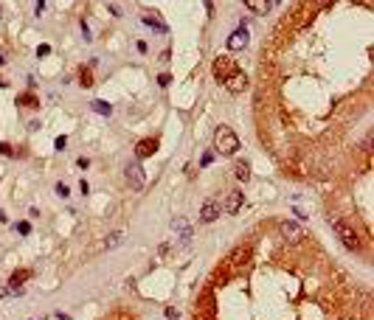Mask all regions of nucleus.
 I'll list each match as a JSON object with an SVG mask.
<instances>
[{
	"mask_svg": "<svg viewBox=\"0 0 374 320\" xmlns=\"http://www.w3.org/2000/svg\"><path fill=\"white\" fill-rule=\"evenodd\" d=\"M214 149L220 152V155H237V149H239L237 132H234L231 126L220 124V126L214 129Z\"/></svg>",
	"mask_w": 374,
	"mask_h": 320,
	"instance_id": "obj_1",
	"label": "nucleus"
},
{
	"mask_svg": "<svg viewBox=\"0 0 374 320\" xmlns=\"http://www.w3.org/2000/svg\"><path fill=\"white\" fill-rule=\"evenodd\" d=\"M220 208H222L225 214H239V211L245 208V194H242V191H231V194L225 197V202H222Z\"/></svg>",
	"mask_w": 374,
	"mask_h": 320,
	"instance_id": "obj_9",
	"label": "nucleus"
},
{
	"mask_svg": "<svg viewBox=\"0 0 374 320\" xmlns=\"http://www.w3.org/2000/svg\"><path fill=\"white\" fill-rule=\"evenodd\" d=\"M54 146H57V149H65V146H68V138H65V135H59L57 140H54Z\"/></svg>",
	"mask_w": 374,
	"mask_h": 320,
	"instance_id": "obj_26",
	"label": "nucleus"
},
{
	"mask_svg": "<svg viewBox=\"0 0 374 320\" xmlns=\"http://www.w3.org/2000/svg\"><path fill=\"white\" fill-rule=\"evenodd\" d=\"M203 3H205V14L211 17V14H214V3H211V0H203Z\"/></svg>",
	"mask_w": 374,
	"mask_h": 320,
	"instance_id": "obj_29",
	"label": "nucleus"
},
{
	"mask_svg": "<svg viewBox=\"0 0 374 320\" xmlns=\"http://www.w3.org/2000/svg\"><path fill=\"white\" fill-rule=\"evenodd\" d=\"M194 320H214V295L203 292V298L194 306Z\"/></svg>",
	"mask_w": 374,
	"mask_h": 320,
	"instance_id": "obj_4",
	"label": "nucleus"
},
{
	"mask_svg": "<svg viewBox=\"0 0 374 320\" xmlns=\"http://www.w3.org/2000/svg\"><path fill=\"white\" fill-rule=\"evenodd\" d=\"M234 68H237V65H234V59H231V57H217L214 59V79L222 81Z\"/></svg>",
	"mask_w": 374,
	"mask_h": 320,
	"instance_id": "obj_11",
	"label": "nucleus"
},
{
	"mask_svg": "<svg viewBox=\"0 0 374 320\" xmlns=\"http://www.w3.org/2000/svg\"><path fill=\"white\" fill-rule=\"evenodd\" d=\"M220 202L217 200H205L203 202V208H200V222H214L217 217H220Z\"/></svg>",
	"mask_w": 374,
	"mask_h": 320,
	"instance_id": "obj_12",
	"label": "nucleus"
},
{
	"mask_svg": "<svg viewBox=\"0 0 374 320\" xmlns=\"http://www.w3.org/2000/svg\"><path fill=\"white\" fill-rule=\"evenodd\" d=\"M242 3L250 9V14H267L270 12V6H273L270 0H242Z\"/></svg>",
	"mask_w": 374,
	"mask_h": 320,
	"instance_id": "obj_15",
	"label": "nucleus"
},
{
	"mask_svg": "<svg viewBox=\"0 0 374 320\" xmlns=\"http://www.w3.org/2000/svg\"><path fill=\"white\" fill-rule=\"evenodd\" d=\"M121 241H124V233H121V230H115V233H110V236L104 239V250H115Z\"/></svg>",
	"mask_w": 374,
	"mask_h": 320,
	"instance_id": "obj_17",
	"label": "nucleus"
},
{
	"mask_svg": "<svg viewBox=\"0 0 374 320\" xmlns=\"http://www.w3.org/2000/svg\"><path fill=\"white\" fill-rule=\"evenodd\" d=\"M124 177H127V183L132 185L135 191H141L144 185H147V174H144V169H141V160H130L124 166Z\"/></svg>",
	"mask_w": 374,
	"mask_h": 320,
	"instance_id": "obj_2",
	"label": "nucleus"
},
{
	"mask_svg": "<svg viewBox=\"0 0 374 320\" xmlns=\"http://www.w3.org/2000/svg\"><path fill=\"white\" fill-rule=\"evenodd\" d=\"M335 230H338V236H340L346 250H360V236L354 233V228L343 225V222H335Z\"/></svg>",
	"mask_w": 374,
	"mask_h": 320,
	"instance_id": "obj_3",
	"label": "nucleus"
},
{
	"mask_svg": "<svg viewBox=\"0 0 374 320\" xmlns=\"http://www.w3.org/2000/svg\"><path fill=\"white\" fill-rule=\"evenodd\" d=\"M169 81H172V73H160V76H158V84H160V87H166Z\"/></svg>",
	"mask_w": 374,
	"mask_h": 320,
	"instance_id": "obj_24",
	"label": "nucleus"
},
{
	"mask_svg": "<svg viewBox=\"0 0 374 320\" xmlns=\"http://www.w3.org/2000/svg\"><path fill=\"white\" fill-rule=\"evenodd\" d=\"M222 84H225L231 93H242L245 87H248V76L242 73V68H234L231 73H228L225 79H222Z\"/></svg>",
	"mask_w": 374,
	"mask_h": 320,
	"instance_id": "obj_5",
	"label": "nucleus"
},
{
	"mask_svg": "<svg viewBox=\"0 0 374 320\" xmlns=\"http://www.w3.org/2000/svg\"><path fill=\"white\" fill-rule=\"evenodd\" d=\"M48 54H51V45H40V48H37V57H40V59L48 57Z\"/></svg>",
	"mask_w": 374,
	"mask_h": 320,
	"instance_id": "obj_25",
	"label": "nucleus"
},
{
	"mask_svg": "<svg viewBox=\"0 0 374 320\" xmlns=\"http://www.w3.org/2000/svg\"><path fill=\"white\" fill-rule=\"evenodd\" d=\"M177 318H180V315H177L175 309H166V320H177Z\"/></svg>",
	"mask_w": 374,
	"mask_h": 320,
	"instance_id": "obj_31",
	"label": "nucleus"
},
{
	"mask_svg": "<svg viewBox=\"0 0 374 320\" xmlns=\"http://www.w3.org/2000/svg\"><path fill=\"white\" fill-rule=\"evenodd\" d=\"M76 163H79V169H88V166H90V160H88V158H79Z\"/></svg>",
	"mask_w": 374,
	"mask_h": 320,
	"instance_id": "obj_34",
	"label": "nucleus"
},
{
	"mask_svg": "<svg viewBox=\"0 0 374 320\" xmlns=\"http://www.w3.org/2000/svg\"><path fill=\"white\" fill-rule=\"evenodd\" d=\"M248 42H250V34H248V28H242V25L228 37V48L231 51H242V48H248Z\"/></svg>",
	"mask_w": 374,
	"mask_h": 320,
	"instance_id": "obj_10",
	"label": "nucleus"
},
{
	"mask_svg": "<svg viewBox=\"0 0 374 320\" xmlns=\"http://www.w3.org/2000/svg\"><path fill=\"white\" fill-rule=\"evenodd\" d=\"M79 191H82V194H85V197H88V194H90V185H88V183H85V180H82V183H79Z\"/></svg>",
	"mask_w": 374,
	"mask_h": 320,
	"instance_id": "obj_30",
	"label": "nucleus"
},
{
	"mask_svg": "<svg viewBox=\"0 0 374 320\" xmlns=\"http://www.w3.org/2000/svg\"><path fill=\"white\" fill-rule=\"evenodd\" d=\"M234 177H237L239 183H248V180H250V163H248V160H237V166H234Z\"/></svg>",
	"mask_w": 374,
	"mask_h": 320,
	"instance_id": "obj_16",
	"label": "nucleus"
},
{
	"mask_svg": "<svg viewBox=\"0 0 374 320\" xmlns=\"http://www.w3.org/2000/svg\"><path fill=\"white\" fill-rule=\"evenodd\" d=\"M79 84H82V87H90V84H93V73H90L88 68H82V73H79Z\"/></svg>",
	"mask_w": 374,
	"mask_h": 320,
	"instance_id": "obj_20",
	"label": "nucleus"
},
{
	"mask_svg": "<svg viewBox=\"0 0 374 320\" xmlns=\"http://www.w3.org/2000/svg\"><path fill=\"white\" fill-rule=\"evenodd\" d=\"M40 320H45V318H40Z\"/></svg>",
	"mask_w": 374,
	"mask_h": 320,
	"instance_id": "obj_36",
	"label": "nucleus"
},
{
	"mask_svg": "<svg viewBox=\"0 0 374 320\" xmlns=\"http://www.w3.org/2000/svg\"><path fill=\"white\" fill-rule=\"evenodd\" d=\"M31 278V270H17L12 275V281H9V289H12V295H23V284Z\"/></svg>",
	"mask_w": 374,
	"mask_h": 320,
	"instance_id": "obj_13",
	"label": "nucleus"
},
{
	"mask_svg": "<svg viewBox=\"0 0 374 320\" xmlns=\"http://www.w3.org/2000/svg\"><path fill=\"white\" fill-rule=\"evenodd\" d=\"M172 228H175V233L180 236V239H192V228H189V219H183V217H177V219H172Z\"/></svg>",
	"mask_w": 374,
	"mask_h": 320,
	"instance_id": "obj_14",
	"label": "nucleus"
},
{
	"mask_svg": "<svg viewBox=\"0 0 374 320\" xmlns=\"http://www.w3.org/2000/svg\"><path fill=\"white\" fill-rule=\"evenodd\" d=\"M57 194H59V197H68V194H70V188H68L65 183H59V185H57Z\"/></svg>",
	"mask_w": 374,
	"mask_h": 320,
	"instance_id": "obj_27",
	"label": "nucleus"
},
{
	"mask_svg": "<svg viewBox=\"0 0 374 320\" xmlns=\"http://www.w3.org/2000/svg\"><path fill=\"white\" fill-rule=\"evenodd\" d=\"M0 155H12V146L9 143H0Z\"/></svg>",
	"mask_w": 374,
	"mask_h": 320,
	"instance_id": "obj_32",
	"label": "nucleus"
},
{
	"mask_svg": "<svg viewBox=\"0 0 374 320\" xmlns=\"http://www.w3.org/2000/svg\"><path fill=\"white\" fill-rule=\"evenodd\" d=\"M248 261H250V247H248V244H242V247H237V250L228 256L225 267H228V270H237V267H245Z\"/></svg>",
	"mask_w": 374,
	"mask_h": 320,
	"instance_id": "obj_7",
	"label": "nucleus"
},
{
	"mask_svg": "<svg viewBox=\"0 0 374 320\" xmlns=\"http://www.w3.org/2000/svg\"><path fill=\"white\" fill-rule=\"evenodd\" d=\"M282 236L287 244H298V241L304 239V228L298 225V222H284L282 225Z\"/></svg>",
	"mask_w": 374,
	"mask_h": 320,
	"instance_id": "obj_8",
	"label": "nucleus"
},
{
	"mask_svg": "<svg viewBox=\"0 0 374 320\" xmlns=\"http://www.w3.org/2000/svg\"><path fill=\"white\" fill-rule=\"evenodd\" d=\"M144 25H149V28H155L158 34H166V31H169V28H166V25L160 23L158 17H149V14H144Z\"/></svg>",
	"mask_w": 374,
	"mask_h": 320,
	"instance_id": "obj_18",
	"label": "nucleus"
},
{
	"mask_svg": "<svg viewBox=\"0 0 374 320\" xmlns=\"http://www.w3.org/2000/svg\"><path fill=\"white\" fill-rule=\"evenodd\" d=\"M138 51H141V54H147V51H149V45L144 42V40H138Z\"/></svg>",
	"mask_w": 374,
	"mask_h": 320,
	"instance_id": "obj_33",
	"label": "nucleus"
},
{
	"mask_svg": "<svg viewBox=\"0 0 374 320\" xmlns=\"http://www.w3.org/2000/svg\"><path fill=\"white\" fill-rule=\"evenodd\" d=\"M17 233H20V236H28V233H31V222H17Z\"/></svg>",
	"mask_w": 374,
	"mask_h": 320,
	"instance_id": "obj_22",
	"label": "nucleus"
},
{
	"mask_svg": "<svg viewBox=\"0 0 374 320\" xmlns=\"http://www.w3.org/2000/svg\"><path fill=\"white\" fill-rule=\"evenodd\" d=\"M90 107H93V110H96L99 115H110V113H113V107H110L107 101H93Z\"/></svg>",
	"mask_w": 374,
	"mask_h": 320,
	"instance_id": "obj_19",
	"label": "nucleus"
},
{
	"mask_svg": "<svg viewBox=\"0 0 374 320\" xmlns=\"http://www.w3.org/2000/svg\"><path fill=\"white\" fill-rule=\"evenodd\" d=\"M158 138H141L135 143V160H144V158H152L158 152Z\"/></svg>",
	"mask_w": 374,
	"mask_h": 320,
	"instance_id": "obj_6",
	"label": "nucleus"
},
{
	"mask_svg": "<svg viewBox=\"0 0 374 320\" xmlns=\"http://www.w3.org/2000/svg\"><path fill=\"white\" fill-rule=\"evenodd\" d=\"M17 104H23V107H34V104H37V96H20V99H17Z\"/></svg>",
	"mask_w": 374,
	"mask_h": 320,
	"instance_id": "obj_21",
	"label": "nucleus"
},
{
	"mask_svg": "<svg viewBox=\"0 0 374 320\" xmlns=\"http://www.w3.org/2000/svg\"><path fill=\"white\" fill-rule=\"evenodd\" d=\"M34 12H37V14H43V12H45V0H37V6H34Z\"/></svg>",
	"mask_w": 374,
	"mask_h": 320,
	"instance_id": "obj_28",
	"label": "nucleus"
},
{
	"mask_svg": "<svg viewBox=\"0 0 374 320\" xmlns=\"http://www.w3.org/2000/svg\"><path fill=\"white\" fill-rule=\"evenodd\" d=\"M211 163H214V152H205L203 158H200V166L205 169V166H211Z\"/></svg>",
	"mask_w": 374,
	"mask_h": 320,
	"instance_id": "obj_23",
	"label": "nucleus"
},
{
	"mask_svg": "<svg viewBox=\"0 0 374 320\" xmlns=\"http://www.w3.org/2000/svg\"><path fill=\"white\" fill-rule=\"evenodd\" d=\"M12 295V289H9V286H0V298H9Z\"/></svg>",
	"mask_w": 374,
	"mask_h": 320,
	"instance_id": "obj_35",
	"label": "nucleus"
}]
</instances>
